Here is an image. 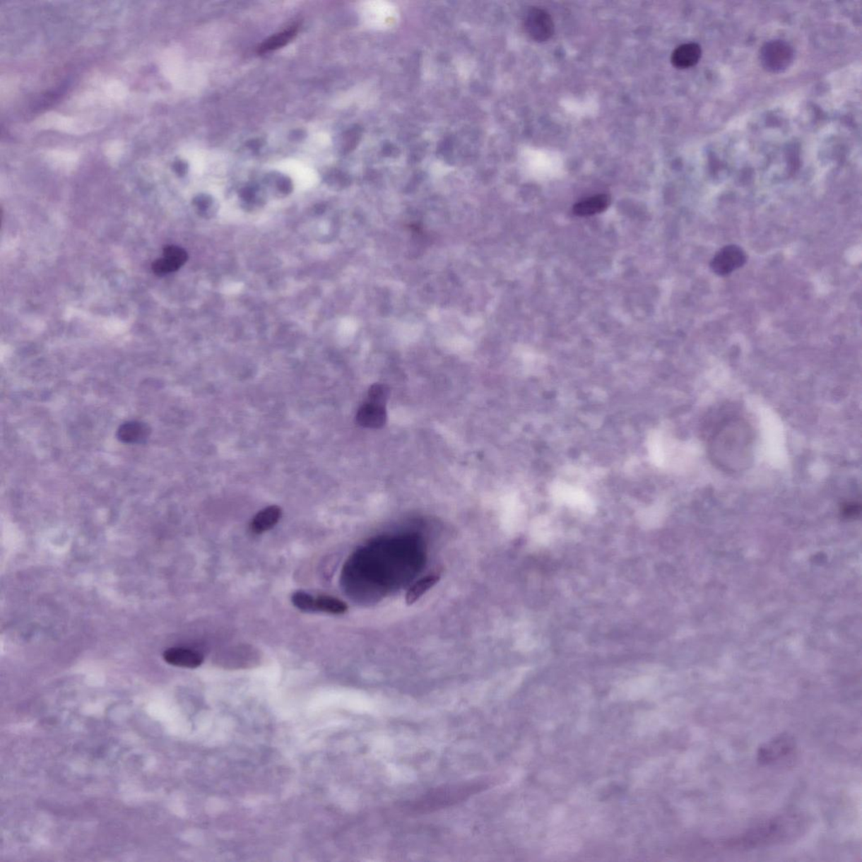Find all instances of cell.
Listing matches in <instances>:
<instances>
[{"label": "cell", "mask_w": 862, "mask_h": 862, "mask_svg": "<svg viewBox=\"0 0 862 862\" xmlns=\"http://www.w3.org/2000/svg\"><path fill=\"white\" fill-rule=\"evenodd\" d=\"M747 255L737 245H727L712 258L710 267L716 275L726 276L745 265Z\"/></svg>", "instance_id": "3957f363"}, {"label": "cell", "mask_w": 862, "mask_h": 862, "mask_svg": "<svg viewBox=\"0 0 862 862\" xmlns=\"http://www.w3.org/2000/svg\"><path fill=\"white\" fill-rule=\"evenodd\" d=\"M389 397V389L384 384H374L368 391V402L385 406Z\"/></svg>", "instance_id": "ac0fdd59"}, {"label": "cell", "mask_w": 862, "mask_h": 862, "mask_svg": "<svg viewBox=\"0 0 862 862\" xmlns=\"http://www.w3.org/2000/svg\"><path fill=\"white\" fill-rule=\"evenodd\" d=\"M187 259L186 250L179 246L168 245L164 249V257L153 262L152 269L157 276H165L178 271Z\"/></svg>", "instance_id": "52a82bcc"}, {"label": "cell", "mask_w": 862, "mask_h": 862, "mask_svg": "<svg viewBox=\"0 0 862 862\" xmlns=\"http://www.w3.org/2000/svg\"><path fill=\"white\" fill-rule=\"evenodd\" d=\"M315 599L314 596L305 591L295 592L292 596V602L298 610L310 613L315 611Z\"/></svg>", "instance_id": "e0dca14e"}, {"label": "cell", "mask_w": 862, "mask_h": 862, "mask_svg": "<svg viewBox=\"0 0 862 862\" xmlns=\"http://www.w3.org/2000/svg\"><path fill=\"white\" fill-rule=\"evenodd\" d=\"M150 430L148 426L141 422H126L120 426L117 431V437L125 443H142L148 438Z\"/></svg>", "instance_id": "7c38bea8"}, {"label": "cell", "mask_w": 862, "mask_h": 862, "mask_svg": "<svg viewBox=\"0 0 862 862\" xmlns=\"http://www.w3.org/2000/svg\"><path fill=\"white\" fill-rule=\"evenodd\" d=\"M163 658L169 665L187 668H198L204 661L203 655L196 651L183 648L167 649L163 654Z\"/></svg>", "instance_id": "ba28073f"}, {"label": "cell", "mask_w": 862, "mask_h": 862, "mask_svg": "<svg viewBox=\"0 0 862 862\" xmlns=\"http://www.w3.org/2000/svg\"><path fill=\"white\" fill-rule=\"evenodd\" d=\"M708 456L716 468L731 474L749 469L755 459V434L744 420L724 422L708 443Z\"/></svg>", "instance_id": "6da1fadb"}, {"label": "cell", "mask_w": 862, "mask_h": 862, "mask_svg": "<svg viewBox=\"0 0 862 862\" xmlns=\"http://www.w3.org/2000/svg\"><path fill=\"white\" fill-rule=\"evenodd\" d=\"M296 34L297 28H295V26L294 28L285 30L283 33L276 34L275 36L268 39L267 41L264 42L262 45L259 47V52L263 54V52L278 49V48L287 45V44L291 41L295 36H296Z\"/></svg>", "instance_id": "2e32d148"}, {"label": "cell", "mask_w": 862, "mask_h": 862, "mask_svg": "<svg viewBox=\"0 0 862 862\" xmlns=\"http://www.w3.org/2000/svg\"><path fill=\"white\" fill-rule=\"evenodd\" d=\"M525 28L531 39L538 42L548 41L555 30L552 16L546 11L539 8H531L527 12Z\"/></svg>", "instance_id": "277c9868"}, {"label": "cell", "mask_w": 862, "mask_h": 862, "mask_svg": "<svg viewBox=\"0 0 862 862\" xmlns=\"http://www.w3.org/2000/svg\"><path fill=\"white\" fill-rule=\"evenodd\" d=\"M610 198L608 195L594 196L576 204L574 206V212L576 215L586 217V216L603 212L605 209L608 208Z\"/></svg>", "instance_id": "4fadbf2b"}, {"label": "cell", "mask_w": 862, "mask_h": 862, "mask_svg": "<svg viewBox=\"0 0 862 862\" xmlns=\"http://www.w3.org/2000/svg\"><path fill=\"white\" fill-rule=\"evenodd\" d=\"M356 420L363 427L380 429L386 424V408L384 406L367 402L359 408Z\"/></svg>", "instance_id": "9c48e42d"}, {"label": "cell", "mask_w": 862, "mask_h": 862, "mask_svg": "<svg viewBox=\"0 0 862 862\" xmlns=\"http://www.w3.org/2000/svg\"><path fill=\"white\" fill-rule=\"evenodd\" d=\"M315 609L323 613L341 615L348 610V606L338 598L321 596L315 599Z\"/></svg>", "instance_id": "9a60e30c"}, {"label": "cell", "mask_w": 862, "mask_h": 862, "mask_svg": "<svg viewBox=\"0 0 862 862\" xmlns=\"http://www.w3.org/2000/svg\"><path fill=\"white\" fill-rule=\"evenodd\" d=\"M195 204L198 208V211H199L201 213H203L205 216L208 215V213L211 214L212 211H213V209H212L213 202L212 198L211 197L201 196L196 198Z\"/></svg>", "instance_id": "d6986e66"}, {"label": "cell", "mask_w": 862, "mask_h": 862, "mask_svg": "<svg viewBox=\"0 0 862 862\" xmlns=\"http://www.w3.org/2000/svg\"><path fill=\"white\" fill-rule=\"evenodd\" d=\"M281 517V509L271 505L259 512L250 523V530L254 534H262L273 529Z\"/></svg>", "instance_id": "8fae6325"}, {"label": "cell", "mask_w": 862, "mask_h": 862, "mask_svg": "<svg viewBox=\"0 0 862 862\" xmlns=\"http://www.w3.org/2000/svg\"><path fill=\"white\" fill-rule=\"evenodd\" d=\"M803 822L798 815H782L755 827L745 835L742 843L748 847H762L785 842L801 833Z\"/></svg>", "instance_id": "7a4b0ae2"}, {"label": "cell", "mask_w": 862, "mask_h": 862, "mask_svg": "<svg viewBox=\"0 0 862 862\" xmlns=\"http://www.w3.org/2000/svg\"><path fill=\"white\" fill-rule=\"evenodd\" d=\"M760 56L765 68L772 71H781L789 66L793 52L786 43L775 41L764 46Z\"/></svg>", "instance_id": "8992f818"}, {"label": "cell", "mask_w": 862, "mask_h": 862, "mask_svg": "<svg viewBox=\"0 0 862 862\" xmlns=\"http://www.w3.org/2000/svg\"><path fill=\"white\" fill-rule=\"evenodd\" d=\"M702 56L701 47L697 43H685L675 48L671 55V63L676 69H685L696 65Z\"/></svg>", "instance_id": "30bf717a"}, {"label": "cell", "mask_w": 862, "mask_h": 862, "mask_svg": "<svg viewBox=\"0 0 862 862\" xmlns=\"http://www.w3.org/2000/svg\"><path fill=\"white\" fill-rule=\"evenodd\" d=\"M439 579H441V576L438 574H431L426 576V577L421 579L419 580V581L413 584V586L408 589V591L406 594L407 604L413 605L415 603V602L419 600L420 598L424 595V594L429 591V589L433 588L435 584L439 581Z\"/></svg>", "instance_id": "5bb4252c"}, {"label": "cell", "mask_w": 862, "mask_h": 862, "mask_svg": "<svg viewBox=\"0 0 862 862\" xmlns=\"http://www.w3.org/2000/svg\"><path fill=\"white\" fill-rule=\"evenodd\" d=\"M795 742L789 734H781L759 748L758 760L763 764L779 762L793 753Z\"/></svg>", "instance_id": "5b68a950"}]
</instances>
